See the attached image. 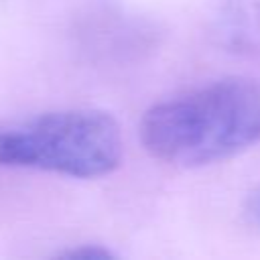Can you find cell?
Listing matches in <instances>:
<instances>
[{
	"mask_svg": "<svg viewBox=\"0 0 260 260\" xmlns=\"http://www.w3.org/2000/svg\"><path fill=\"white\" fill-rule=\"evenodd\" d=\"M140 142L158 160L203 167L260 142V81L228 77L148 108Z\"/></svg>",
	"mask_w": 260,
	"mask_h": 260,
	"instance_id": "obj_1",
	"label": "cell"
},
{
	"mask_svg": "<svg viewBox=\"0 0 260 260\" xmlns=\"http://www.w3.org/2000/svg\"><path fill=\"white\" fill-rule=\"evenodd\" d=\"M122 154L120 124L102 110L47 112L0 126V167L93 179L112 173Z\"/></svg>",
	"mask_w": 260,
	"mask_h": 260,
	"instance_id": "obj_2",
	"label": "cell"
},
{
	"mask_svg": "<svg viewBox=\"0 0 260 260\" xmlns=\"http://www.w3.org/2000/svg\"><path fill=\"white\" fill-rule=\"evenodd\" d=\"M217 37L238 53H260V0L228 4L217 18Z\"/></svg>",
	"mask_w": 260,
	"mask_h": 260,
	"instance_id": "obj_3",
	"label": "cell"
},
{
	"mask_svg": "<svg viewBox=\"0 0 260 260\" xmlns=\"http://www.w3.org/2000/svg\"><path fill=\"white\" fill-rule=\"evenodd\" d=\"M59 256L61 258H73V260H110V258H116V254L112 250L98 246V244H83V246H77L71 250H63Z\"/></svg>",
	"mask_w": 260,
	"mask_h": 260,
	"instance_id": "obj_4",
	"label": "cell"
},
{
	"mask_svg": "<svg viewBox=\"0 0 260 260\" xmlns=\"http://www.w3.org/2000/svg\"><path fill=\"white\" fill-rule=\"evenodd\" d=\"M258 213H260V207H258Z\"/></svg>",
	"mask_w": 260,
	"mask_h": 260,
	"instance_id": "obj_5",
	"label": "cell"
}]
</instances>
